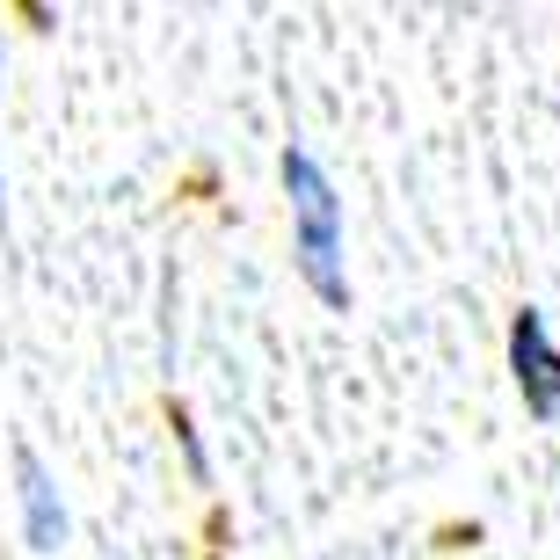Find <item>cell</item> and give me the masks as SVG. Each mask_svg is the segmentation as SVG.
<instances>
[{"label": "cell", "instance_id": "cell-1", "mask_svg": "<svg viewBox=\"0 0 560 560\" xmlns=\"http://www.w3.org/2000/svg\"><path fill=\"white\" fill-rule=\"evenodd\" d=\"M284 205H291V262L306 277V291L320 306H350V262H342V197H335L328 167L313 161L306 145H284Z\"/></svg>", "mask_w": 560, "mask_h": 560}, {"label": "cell", "instance_id": "cell-2", "mask_svg": "<svg viewBox=\"0 0 560 560\" xmlns=\"http://www.w3.org/2000/svg\"><path fill=\"white\" fill-rule=\"evenodd\" d=\"M510 378H517V400L532 422H560V342L546 335L539 306L510 313Z\"/></svg>", "mask_w": 560, "mask_h": 560}, {"label": "cell", "instance_id": "cell-3", "mask_svg": "<svg viewBox=\"0 0 560 560\" xmlns=\"http://www.w3.org/2000/svg\"><path fill=\"white\" fill-rule=\"evenodd\" d=\"M15 502H22V539L37 546V553H59L73 517H66L59 480H51V466L37 452H15Z\"/></svg>", "mask_w": 560, "mask_h": 560}, {"label": "cell", "instance_id": "cell-4", "mask_svg": "<svg viewBox=\"0 0 560 560\" xmlns=\"http://www.w3.org/2000/svg\"><path fill=\"white\" fill-rule=\"evenodd\" d=\"M167 430H175V444H183V466H189V480L205 488V480H211V458H205V444H197V422H189V408H167Z\"/></svg>", "mask_w": 560, "mask_h": 560}, {"label": "cell", "instance_id": "cell-5", "mask_svg": "<svg viewBox=\"0 0 560 560\" xmlns=\"http://www.w3.org/2000/svg\"><path fill=\"white\" fill-rule=\"evenodd\" d=\"M22 8V22H30V30H51V8H44V0H15Z\"/></svg>", "mask_w": 560, "mask_h": 560}, {"label": "cell", "instance_id": "cell-6", "mask_svg": "<svg viewBox=\"0 0 560 560\" xmlns=\"http://www.w3.org/2000/svg\"><path fill=\"white\" fill-rule=\"evenodd\" d=\"M0 219H8V183H0Z\"/></svg>", "mask_w": 560, "mask_h": 560}]
</instances>
